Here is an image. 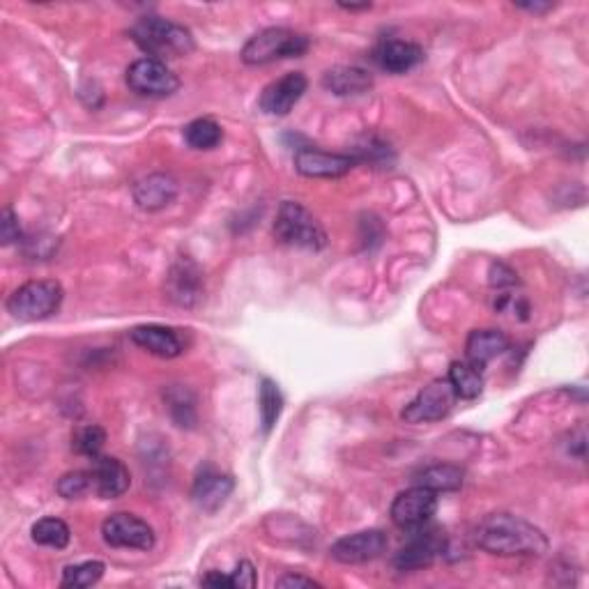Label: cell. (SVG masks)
Returning <instances> with one entry per match:
<instances>
[{
	"instance_id": "e0dca14e",
	"label": "cell",
	"mask_w": 589,
	"mask_h": 589,
	"mask_svg": "<svg viewBox=\"0 0 589 589\" xmlns=\"http://www.w3.org/2000/svg\"><path fill=\"white\" fill-rule=\"evenodd\" d=\"M129 336H132V341L136 343V346L148 350L150 355H157L162 359H173V357L182 355V350H185L178 332L171 330V327H164V325L134 327V330L129 332Z\"/></svg>"
},
{
	"instance_id": "83f0119b",
	"label": "cell",
	"mask_w": 589,
	"mask_h": 589,
	"mask_svg": "<svg viewBox=\"0 0 589 589\" xmlns=\"http://www.w3.org/2000/svg\"><path fill=\"white\" fill-rule=\"evenodd\" d=\"M104 576V564L102 562H83L67 566L63 571V587L70 589H86L97 585Z\"/></svg>"
},
{
	"instance_id": "4316f807",
	"label": "cell",
	"mask_w": 589,
	"mask_h": 589,
	"mask_svg": "<svg viewBox=\"0 0 589 589\" xmlns=\"http://www.w3.org/2000/svg\"><path fill=\"white\" fill-rule=\"evenodd\" d=\"M164 399L168 405V412H171V417L175 419V422H178V426L191 428L196 424V399L189 389L180 387V385L171 387L164 394Z\"/></svg>"
},
{
	"instance_id": "603a6c76",
	"label": "cell",
	"mask_w": 589,
	"mask_h": 589,
	"mask_svg": "<svg viewBox=\"0 0 589 589\" xmlns=\"http://www.w3.org/2000/svg\"><path fill=\"white\" fill-rule=\"evenodd\" d=\"M463 470L456 468V465H431L419 472V486L428 488L433 493H449V491H458L463 486Z\"/></svg>"
},
{
	"instance_id": "3957f363",
	"label": "cell",
	"mask_w": 589,
	"mask_h": 589,
	"mask_svg": "<svg viewBox=\"0 0 589 589\" xmlns=\"http://www.w3.org/2000/svg\"><path fill=\"white\" fill-rule=\"evenodd\" d=\"M309 51V37L290 28H265L244 44L242 60L247 65H267L283 58H300Z\"/></svg>"
},
{
	"instance_id": "4dcf8cb0",
	"label": "cell",
	"mask_w": 589,
	"mask_h": 589,
	"mask_svg": "<svg viewBox=\"0 0 589 589\" xmlns=\"http://www.w3.org/2000/svg\"><path fill=\"white\" fill-rule=\"evenodd\" d=\"M0 240H3L5 247L21 240V228H19V217L10 208L3 210V217H0Z\"/></svg>"
},
{
	"instance_id": "277c9868",
	"label": "cell",
	"mask_w": 589,
	"mask_h": 589,
	"mask_svg": "<svg viewBox=\"0 0 589 589\" xmlns=\"http://www.w3.org/2000/svg\"><path fill=\"white\" fill-rule=\"evenodd\" d=\"M274 235L283 244L297 249L320 251L327 244V233L320 221L302 203L295 201L281 203L277 221H274Z\"/></svg>"
},
{
	"instance_id": "9c48e42d",
	"label": "cell",
	"mask_w": 589,
	"mask_h": 589,
	"mask_svg": "<svg viewBox=\"0 0 589 589\" xmlns=\"http://www.w3.org/2000/svg\"><path fill=\"white\" fill-rule=\"evenodd\" d=\"M104 541L111 548H134V550H150L155 546V532L145 523L143 518L118 511L104 520L102 525Z\"/></svg>"
},
{
	"instance_id": "7c38bea8",
	"label": "cell",
	"mask_w": 589,
	"mask_h": 589,
	"mask_svg": "<svg viewBox=\"0 0 589 589\" xmlns=\"http://www.w3.org/2000/svg\"><path fill=\"white\" fill-rule=\"evenodd\" d=\"M357 159L339 152H325L318 148H300L295 152V168L304 178H341L355 168Z\"/></svg>"
},
{
	"instance_id": "44dd1931",
	"label": "cell",
	"mask_w": 589,
	"mask_h": 589,
	"mask_svg": "<svg viewBox=\"0 0 589 589\" xmlns=\"http://www.w3.org/2000/svg\"><path fill=\"white\" fill-rule=\"evenodd\" d=\"M509 350V339L500 330H474L465 343V355L470 362L486 366L495 357L504 355Z\"/></svg>"
},
{
	"instance_id": "d6986e66",
	"label": "cell",
	"mask_w": 589,
	"mask_h": 589,
	"mask_svg": "<svg viewBox=\"0 0 589 589\" xmlns=\"http://www.w3.org/2000/svg\"><path fill=\"white\" fill-rule=\"evenodd\" d=\"M323 86L339 97H357L369 93L373 88V76L362 70V67L339 65L334 70L325 72Z\"/></svg>"
},
{
	"instance_id": "f546056e",
	"label": "cell",
	"mask_w": 589,
	"mask_h": 589,
	"mask_svg": "<svg viewBox=\"0 0 589 589\" xmlns=\"http://www.w3.org/2000/svg\"><path fill=\"white\" fill-rule=\"evenodd\" d=\"M56 491L60 497H65V500H79V497H83L88 491H93V472L74 470L63 474V477L58 479Z\"/></svg>"
},
{
	"instance_id": "d6a6232c",
	"label": "cell",
	"mask_w": 589,
	"mask_h": 589,
	"mask_svg": "<svg viewBox=\"0 0 589 589\" xmlns=\"http://www.w3.org/2000/svg\"><path fill=\"white\" fill-rule=\"evenodd\" d=\"M518 279H516V272L509 270L507 265L502 263H493L491 267V286L497 288H507V286H516Z\"/></svg>"
},
{
	"instance_id": "ba28073f",
	"label": "cell",
	"mask_w": 589,
	"mask_h": 589,
	"mask_svg": "<svg viewBox=\"0 0 589 589\" xmlns=\"http://www.w3.org/2000/svg\"><path fill=\"white\" fill-rule=\"evenodd\" d=\"M438 511V493L428 491L424 486H415L410 491H403L396 495L392 502V520L401 530H422V527L435 516Z\"/></svg>"
},
{
	"instance_id": "cb8c5ba5",
	"label": "cell",
	"mask_w": 589,
	"mask_h": 589,
	"mask_svg": "<svg viewBox=\"0 0 589 589\" xmlns=\"http://www.w3.org/2000/svg\"><path fill=\"white\" fill-rule=\"evenodd\" d=\"M258 410H260V424H263V431L270 433L274 424L279 422L281 410H283V396L281 389L274 380L263 378L258 387Z\"/></svg>"
},
{
	"instance_id": "484cf974",
	"label": "cell",
	"mask_w": 589,
	"mask_h": 589,
	"mask_svg": "<svg viewBox=\"0 0 589 589\" xmlns=\"http://www.w3.org/2000/svg\"><path fill=\"white\" fill-rule=\"evenodd\" d=\"M33 541L40 543V546H49V548H56V550H63L67 548V543L72 539V532L70 527H67L65 520L60 518H42L37 520L33 525Z\"/></svg>"
},
{
	"instance_id": "e575fe53",
	"label": "cell",
	"mask_w": 589,
	"mask_h": 589,
	"mask_svg": "<svg viewBox=\"0 0 589 589\" xmlns=\"http://www.w3.org/2000/svg\"><path fill=\"white\" fill-rule=\"evenodd\" d=\"M203 585H205V587H219V589H221V587H224V589H226V587H233V585H231V576H224V573H221V571H212V573H208V576L203 578Z\"/></svg>"
},
{
	"instance_id": "5b68a950",
	"label": "cell",
	"mask_w": 589,
	"mask_h": 589,
	"mask_svg": "<svg viewBox=\"0 0 589 589\" xmlns=\"http://www.w3.org/2000/svg\"><path fill=\"white\" fill-rule=\"evenodd\" d=\"M63 297V286L58 281H28L10 295L7 311L21 323H37L58 313Z\"/></svg>"
},
{
	"instance_id": "8fae6325",
	"label": "cell",
	"mask_w": 589,
	"mask_h": 589,
	"mask_svg": "<svg viewBox=\"0 0 589 589\" xmlns=\"http://www.w3.org/2000/svg\"><path fill=\"white\" fill-rule=\"evenodd\" d=\"M307 86L309 81L302 72H290L286 76H281V79L272 81L270 86L263 90L258 102L260 109H263L267 116H288V113L293 111V106L300 102L304 93H307Z\"/></svg>"
},
{
	"instance_id": "ac0fdd59",
	"label": "cell",
	"mask_w": 589,
	"mask_h": 589,
	"mask_svg": "<svg viewBox=\"0 0 589 589\" xmlns=\"http://www.w3.org/2000/svg\"><path fill=\"white\" fill-rule=\"evenodd\" d=\"M175 194H178V185L166 173H152L134 185V201L139 203L141 210L148 212L162 210L166 205H171L175 201Z\"/></svg>"
},
{
	"instance_id": "4fadbf2b",
	"label": "cell",
	"mask_w": 589,
	"mask_h": 589,
	"mask_svg": "<svg viewBox=\"0 0 589 589\" xmlns=\"http://www.w3.org/2000/svg\"><path fill=\"white\" fill-rule=\"evenodd\" d=\"M417 532V530H415ZM445 550V541L435 530L417 532L410 543L399 550V555L394 557V566L399 571H417L424 566H431L435 557Z\"/></svg>"
},
{
	"instance_id": "d590c367",
	"label": "cell",
	"mask_w": 589,
	"mask_h": 589,
	"mask_svg": "<svg viewBox=\"0 0 589 589\" xmlns=\"http://www.w3.org/2000/svg\"><path fill=\"white\" fill-rule=\"evenodd\" d=\"M518 7H520V10H527V12H534V14L553 10V5H550V3H520Z\"/></svg>"
},
{
	"instance_id": "30bf717a",
	"label": "cell",
	"mask_w": 589,
	"mask_h": 589,
	"mask_svg": "<svg viewBox=\"0 0 589 589\" xmlns=\"http://www.w3.org/2000/svg\"><path fill=\"white\" fill-rule=\"evenodd\" d=\"M387 534L380 530H364L348 534L334 543L330 548L332 560L341 564H364L378 557L387 550Z\"/></svg>"
},
{
	"instance_id": "8d00e7d4",
	"label": "cell",
	"mask_w": 589,
	"mask_h": 589,
	"mask_svg": "<svg viewBox=\"0 0 589 589\" xmlns=\"http://www.w3.org/2000/svg\"><path fill=\"white\" fill-rule=\"evenodd\" d=\"M339 7L348 12H359V10H371V3H362V5H348V3H339Z\"/></svg>"
},
{
	"instance_id": "9a60e30c",
	"label": "cell",
	"mask_w": 589,
	"mask_h": 589,
	"mask_svg": "<svg viewBox=\"0 0 589 589\" xmlns=\"http://www.w3.org/2000/svg\"><path fill=\"white\" fill-rule=\"evenodd\" d=\"M373 60L380 70L389 74H405L424 60V49L415 42L405 40H387L373 51Z\"/></svg>"
},
{
	"instance_id": "ffe728a7",
	"label": "cell",
	"mask_w": 589,
	"mask_h": 589,
	"mask_svg": "<svg viewBox=\"0 0 589 589\" xmlns=\"http://www.w3.org/2000/svg\"><path fill=\"white\" fill-rule=\"evenodd\" d=\"M168 293H171L168 297L180 307H191L201 297V272L196 270L194 263L180 260L173 267L171 277H168Z\"/></svg>"
},
{
	"instance_id": "d4e9b609",
	"label": "cell",
	"mask_w": 589,
	"mask_h": 589,
	"mask_svg": "<svg viewBox=\"0 0 589 589\" xmlns=\"http://www.w3.org/2000/svg\"><path fill=\"white\" fill-rule=\"evenodd\" d=\"M224 139V129L212 118H196L185 127V141L194 150H214Z\"/></svg>"
},
{
	"instance_id": "8992f818",
	"label": "cell",
	"mask_w": 589,
	"mask_h": 589,
	"mask_svg": "<svg viewBox=\"0 0 589 589\" xmlns=\"http://www.w3.org/2000/svg\"><path fill=\"white\" fill-rule=\"evenodd\" d=\"M456 392L447 378H438L419 392L401 412L405 424H431L445 419L456 403Z\"/></svg>"
},
{
	"instance_id": "836d02e7",
	"label": "cell",
	"mask_w": 589,
	"mask_h": 589,
	"mask_svg": "<svg viewBox=\"0 0 589 589\" xmlns=\"http://www.w3.org/2000/svg\"><path fill=\"white\" fill-rule=\"evenodd\" d=\"M277 587H320L313 578L300 576V573H286V576L277 580Z\"/></svg>"
},
{
	"instance_id": "52a82bcc",
	"label": "cell",
	"mask_w": 589,
	"mask_h": 589,
	"mask_svg": "<svg viewBox=\"0 0 589 589\" xmlns=\"http://www.w3.org/2000/svg\"><path fill=\"white\" fill-rule=\"evenodd\" d=\"M127 86L132 88L136 95L162 99V97H171L178 93L180 79L168 70L166 63H162V60L141 58L129 65Z\"/></svg>"
},
{
	"instance_id": "7a4b0ae2",
	"label": "cell",
	"mask_w": 589,
	"mask_h": 589,
	"mask_svg": "<svg viewBox=\"0 0 589 589\" xmlns=\"http://www.w3.org/2000/svg\"><path fill=\"white\" fill-rule=\"evenodd\" d=\"M132 40L148 53V58H180L194 51V37L189 28L162 17H143L129 30Z\"/></svg>"
},
{
	"instance_id": "5bb4252c",
	"label": "cell",
	"mask_w": 589,
	"mask_h": 589,
	"mask_svg": "<svg viewBox=\"0 0 589 589\" xmlns=\"http://www.w3.org/2000/svg\"><path fill=\"white\" fill-rule=\"evenodd\" d=\"M93 491L104 497V500H113L129 491L132 477H129L127 465L116 456H97L93 458Z\"/></svg>"
},
{
	"instance_id": "f1b7e54d",
	"label": "cell",
	"mask_w": 589,
	"mask_h": 589,
	"mask_svg": "<svg viewBox=\"0 0 589 589\" xmlns=\"http://www.w3.org/2000/svg\"><path fill=\"white\" fill-rule=\"evenodd\" d=\"M106 442V433L102 426L97 424H88V426H81L74 431V438H72V447L76 454L81 456H88V458H97L99 451H102Z\"/></svg>"
},
{
	"instance_id": "6da1fadb",
	"label": "cell",
	"mask_w": 589,
	"mask_h": 589,
	"mask_svg": "<svg viewBox=\"0 0 589 589\" xmlns=\"http://www.w3.org/2000/svg\"><path fill=\"white\" fill-rule=\"evenodd\" d=\"M474 539H477L479 548H484L486 553L500 557H539L548 550V539L539 527L511 514L486 516L477 525V530H474Z\"/></svg>"
},
{
	"instance_id": "7402d4cb",
	"label": "cell",
	"mask_w": 589,
	"mask_h": 589,
	"mask_svg": "<svg viewBox=\"0 0 589 589\" xmlns=\"http://www.w3.org/2000/svg\"><path fill=\"white\" fill-rule=\"evenodd\" d=\"M447 380L454 387L458 399L472 401L484 392V366L463 359V362H454L449 366Z\"/></svg>"
},
{
	"instance_id": "2e32d148",
	"label": "cell",
	"mask_w": 589,
	"mask_h": 589,
	"mask_svg": "<svg viewBox=\"0 0 589 589\" xmlns=\"http://www.w3.org/2000/svg\"><path fill=\"white\" fill-rule=\"evenodd\" d=\"M233 479L228 474H221L212 468H205L198 474L194 481V488H191V497L203 511H217L226 504L228 497L233 493Z\"/></svg>"
},
{
	"instance_id": "1f68e13d",
	"label": "cell",
	"mask_w": 589,
	"mask_h": 589,
	"mask_svg": "<svg viewBox=\"0 0 589 589\" xmlns=\"http://www.w3.org/2000/svg\"><path fill=\"white\" fill-rule=\"evenodd\" d=\"M231 585L233 587H247V589L256 587V569H254V564L247 562V560H242L240 564H237L235 571L231 573Z\"/></svg>"
}]
</instances>
